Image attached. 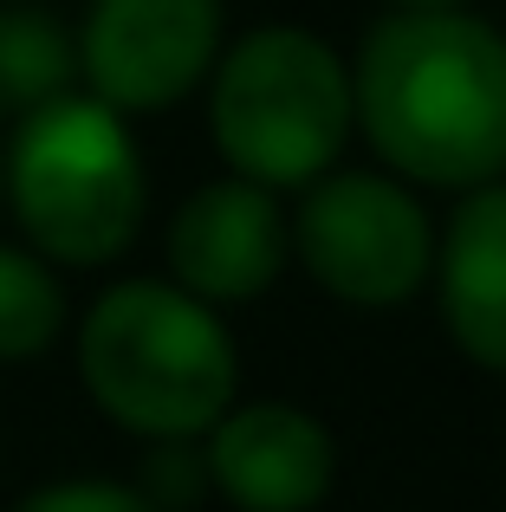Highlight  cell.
Wrapping results in <instances>:
<instances>
[{
    "label": "cell",
    "instance_id": "obj_1",
    "mask_svg": "<svg viewBox=\"0 0 506 512\" xmlns=\"http://www.w3.org/2000/svg\"><path fill=\"white\" fill-rule=\"evenodd\" d=\"M351 111L409 188L506 182V33L481 13H383L351 59Z\"/></svg>",
    "mask_w": 506,
    "mask_h": 512
},
{
    "label": "cell",
    "instance_id": "obj_2",
    "mask_svg": "<svg viewBox=\"0 0 506 512\" xmlns=\"http://www.w3.org/2000/svg\"><path fill=\"white\" fill-rule=\"evenodd\" d=\"M78 383L137 441H202L241 402V350L176 279H117L78 318Z\"/></svg>",
    "mask_w": 506,
    "mask_h": 512
},
{
    "label": "cell",
    "instance_id": "obj_3",
    "mask_svg": "<svg viewBox=\"0 0 506 512\" xmlns=\"http://www.w3.org/2000/svg\"><path fill=\"white\" fill-rule=\"evenodd\" d=\"M0 208H13L26 247L52 266H111L150 214V169L130 117L65 91L20 117L0 150Z\"/></svg>",
    "mask_w": 506,
    "mask_h": 512
},
{
    "label": "cell",
    "instance_id": "obj_8",
    "mask_svg": "<svg viewBox=\"0 0 506 512\" xmlns=\"http://www.w3.org/2000/svg\"><path fill=\"white\" fill-rule=\"evenodd\" d=\"M208 487L234 512H318L338 487V435L299 402H234L202 435Z\"/></svg>",
    "mask_w": 506,
    "mask_h": 512
},
{
    "label": "cell",
    "instance_id": "obj_7",
    "mask_svg": "<svg viewBox=\"0 0 506 512\" xmlns=\"http://www.w3.org/2000/svg\"><path fill=\"white\" fill-rule=\"evenodd\" d=\"M163 260L189 299L215 305H253L279 286L292 260V234H286V208H279L273 188L241 182V175H221L202 182L176 214H169L163 234Z\"/></svg>",
    "mask_w": 506,
    "mask_h": 512
},
{
    "label": "cell",
    "instance_id": "obj_14",
    "mask_svg": "<svg viewBox=\"0 0 506 512\" xmlns=\"http://www.w3.org/2000/svg\"><path fill=\"white\" fill-rule=\"evenodd\" d=\"M390 13H455V7H474V0H383Z\"/></svg>",
    "mask_w": 506,
    "mask_h": 512
},
{
    "label": "cell",
    "instance_id": "obj_5",
    "mask_svg": "<svg viewBox=\"0 0 506 512\" xmlns=\"http://www.w3.org/2000/svg\"><path fill=\"white\" fill-rule=\"evenodd\" d=\"M292 260L312 273L325 299L351 312H396L422 299L435 273V214L422 188L390 169H331L299 188L286 214Z\"/></svg>",
    "mask_w": 506,
    "mask_h": 512
},
{
    "label": "cell",
    "instance_id": "obj_12",
    "mask_svg": "<svg viewBox=\"0 0 506 512\" xmlns=\"http://www.w3.org/2000/svg\"><path fill=\"white\" fill-rule=\"evenodd\" d=\"M156 512H189L202 506L208 493V461L195 441H150V461H143V480H130Z\"/></svg>",
    "mask_w": 506,
    "mask_h": 512
},
{
    "label": "cell",
    "instance_id": "obj_4",
    "mask_svg": "<svg viewBox=\"0 0 506 512\" xmlns=\"http://www.w3.org/2000/svg\"><path fill=\"white\" fill-rule=\"evenodd\" d=\"M357 130L351 65L312 26H253L208 72V137L241 182L299 195L338 169Z\"/></svg>",
    "mask_w": 506,
    "mask_h": 512
},
{
    "label": "cell",
    "instance_id": "obj_11",
    "mask_svg": "<svg viewBox=\"0 0 506 512\" xmlns=\"http://www.w3.org/2000/svg\"><path fill=\"white\" fill-rule=\"evenodd\" d=\"M65 331L59 266L0 240V363H39Z\"/></svg>",
    "mask_w": 506,
    "mask_h": 512
},
{
    "label": "cell",
    "instance_id": "obj_13",
    "mask_svg": "<svg viewBox=\"0 0 506 512\" xmlns=\"http://www.w3.org/2000/svg\"><path fill=\"white\" fill-rule=\"evenodd\" d=\"M13 512H156L130 480H46Z\"/></svg>",
    "mask_w": 506,
    "mask_h": 512
},
{
    "label": "cell",
    "instance_id": "obj_10",
    "mask_svg": "<svg viewBox=\"0 0 506 512\" xmlns=\"http://www.w3.org/2000/svg\"><path fill=\"white\" fill-rule=\"evenodd\" d=\"M78 85V39L46 7H0V104L39 111Z\"/></svg>",
    "mask_w": 506,
    "mask_h": 512
},
{
    "label": "cell",
    "instance_id": "obj_9",
    "mask_svg": "<svg viewBox=\"0 0 506 512\" xmlns=\"http://www.w3.org/2000/svg\"><path fill=\"white\" fill-rule=\"evenodd\" d=\"M435 305L474 370L506 376V182L455 195L435 227Z\"/></svg>",
    "mask_w": 506,
    "mask_h": 512
},
{
    "label": "cell",
    "instance_id": "obj_6",
    "mask_svg": "<svg viewBox=\"0 0 506 512\" xmlns=\"http://www.w3.org/2000/svg\"><path fill=\"white\" fill-rule=\"evenodd\" d=\"M221 0H91L78 20V78L85 98L117 117H150L208 85L228 46Z\"/></svg>",
    "mask_w": 506,
    "mask_h": 512
}]
</instances>
